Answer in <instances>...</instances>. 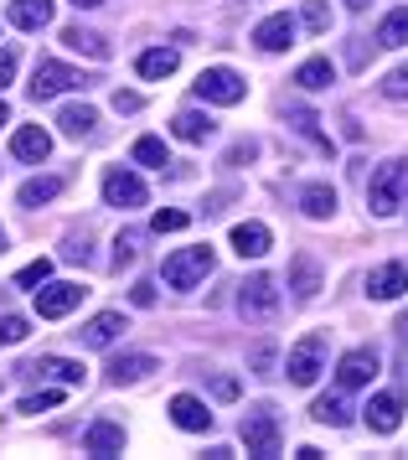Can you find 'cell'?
I'll return each instance as SVG.
<instances>
[{
	"mask_svg": "<svg viewBox=\"0 0 408 460\" xmlns=\"http://www.w3.org/2000/svg\"><path fill=\"white\" fill-rule=\"evenodd\" d=\"M83 84H88V78H83L78 67L41 58V63H37V78H31V99H52V93H67V88H83Z\"/></svg>",
	"mask_w": 408,
	"mask_h": 460,
	"instance_id": "52a82bcc",
	"label": "cell"
},
{
	"mask_svg": "<svg viewBox=\"0 0 408 460\" xmlns=\"http://www.w3.org/2000/svg\"><path fill=\"white\" fill-rule=\"evenodd\" d=\"M217 398H238V383L233 377H217Z\"/></svg>",
	"mask_w": 408,
	"mask_h": 460,
	"instance_id": "f6af8a7d",
	"label": "cell"
},
{
	"mask_svg": "<svg viewBox=\"0 0 408 460\" xmlns=\"http://www.w3.org/2000/svg\"><path fill=\"white\" fill-rule=\"evenodd\" d=\"M310 419H315V424H331V429H336V424H347V403H341V398H315Z\"/></svg>",
	"mask_w": 408,
	"mask_h": 460,
	"instance_id": "4dcf8cb0",
	"label": "cell"
},
{
	"mask_svg": "<svg viewBox=\"0 0 408 460\" xmlns=\"http://www.w3.org/2000/svg\"><path fill=\"white\" fill-rule=\"evenodd\" d=\"M176 63H182V58H176V52H171V47H150V52H140V78H171V73H176Z\"/></svg>",
	"mask_w": 408,
	"mask_h": 460,
	"instance_id": "cb8c5ba5",
	"label": "cell"
},
{
	"mask_svg": "<svg viewBox=\"0 0 408 460\" xmlns=\"http://www.w3.org/2000/svg\"><path fill=\"white\" fill-rule=\"evenodd\" d=\"M362 419H368V429H377V435H393V429H398V419H404V398H398V394L368 398Z\"/></svg>",
	"mask_w": 408,
	"mask_h": 460,
	"instance_id": "8fae6325",
	"label": "cell"
},
{
	"mask_svg": "<svg viewBox=\"0 0 408 460\" xmlns=\"http://www.w3.org/2000/svg\"><path fill=\"white\" fill-rule=\"evenodd\" d=\"M321 357H326V341H321L315 332L300 336V341H295V352H289V362H285L289 383H295V388H310V383L321 377Z\"/></svg>",
	"mask_w": 408,
	"mask_h": 460,
	"instance_id": "8992f818",
	"label": "cell"
},
{
	"mask_svg": "<svg viewBox=\"0 0 408 460\" xmlns=\"http://www.w3.org/2000/svg\"><path fill=\"white\" fill-rule=\"evenodd\" d=\"M58 191H62V176H37V181L21 187V208H41V202H52Z\"/></svg>",
	"mask_w": 408,
	"mask_h": 460,
	"instance_id": "4316f807",
	"label": "cell"
},
{
	"mask_svg": "<svg viewBox=\"0 0 408 460\" xmlns=\"http://www.w3.org/2000/svg\"><path fill=\"white\" fill-rule=\"evenodd\" d=\"M83 285H73V279H62V285H47V290H37V315L41 321H58V315L78 311L83 305Z\"/></svg>",
	"mask_w": 408,
	"mask_h": 460,
	"instance_id": "ba28073f",
	"label": "cell"
},
{
	"mask_svg": "<svg viewBox=\"0 0 408 460\" xmlns=\"http://www.w3.org/2000/svg\"><path fill=\"white\" fill-rule=\"evenodd\" d=\"M244 93H248V84L233 67H207L197 78V99L202 104H244Z\"/></svg>",
	"mask_w": 408,
	"mask_h": 460,
	"instance_id": "5b68a950",
	"label": "cell"
},
{
	"mask_svg": "<svg viewBox=\"0 0 408 460\" xmlns=\"http://www.w3.org/2000/svg\"><path fill=\"white\" fill-rule=\"evenodd\" d=\"M377 352L372 347H357V352H347L341 357V367H336V377H341V388H368L372 377H377Z\"/></svg>",
	"mask_w": 408,
	"mask_h": 460,
	"instance_id": "30bf717a",
	"label": "cell"
},
{
	"mask_svg": "<svg viewBox=\"0 0 408 460\" xmlns=\"http://www.w3.org/2000/svg\"><path fill=\"white\" fill-rule=\"evenodd\" d=\"M62 135H73V140H83V135H93V125H99V114H93V109L88 104H67L62 109Z\"/></svg>",
	"mask_w": 408,
	"mask_h": 460,
	"instance_id": "d4e9b609",
	"label": "cell"
},
{
	"mask_svg": "<svg viewBox=\"0 0 408 460\" xmlns=\"http://www.w3.org/2000/svg\"><path fill=\"white\" fill-rule=\"evenodd\" d=\"M244 445H248V456H259V460H274L279 450H285V435H279V419L269 414V409H253V414L244 419Z\"/></svg>",
	"mask_w": 408,
	"mask_h": 460,
	"instance_id": "7a4b0ae2",
	"label": "cell"
},
{
	"mask_svg": "<svg viewBox=\"0 0 408 460\" xmlns=\"http://www.w3.org/2000/svg\"><path fill=\"white\" fill-rule=\"evenodd\" d=\"M300 208H306L310 217H331V212H336V191L331 187H306L300 191Z\"/></svg>",
	"mask_w": 408,
	"mask_h": 460,
	"instance_id": "f546056e",
	"label": "cell"
},
{
	"mask_svg": "<svg viewBox=\"0 0 408 460\" xmlns=\"http://www.w3.org/2000/svg\"><path fill=\"white\" fill-rule=\"evenodd\" d=\"M73 5H78V11H93V5H103V0H73Z\"/></svg>",
	"mask_w": 408,
	"mask_h": 460,
	"instance_id": "bcb514c9",
	"label": "cell"
},
{
	"mask_svg": "<svg viewBox=\"0 0 408 460\" xmlns=\"http://www.w3.org/2000/svg\"><path fill=\"white\" fill-rule=\"evenodd\" d=\"M114 249H120V253H114V264H120V270H124V264H135V253H140V233H120V243H114Z\"/></svg>",
	"mask_w": 408,
	"mask_h": 460,
	"instance_id": "d590c367",
	"label": "cell"
},
{
	"mask_svg": "<svg viewBox=\"0 0 408 460\" xmlns=\"http://www.w3.org/2000/svg\"><path fill=\"white\" fill-rule=\"evenodd\" d=\"M21 373H31V377H62V383H73V388H78V383H83V362H67V357H41V362L21 367Z\"/></svg>",
	"mask_w": 408,
	"mask_h": 460,
	"instance_id": "44dd1931",
	"label": "cell"
},
{
	"mask_svg": "<svg viewBox=\"0 0 408 460\" xmlns=\"http://www.w3.org/2000/svg\"><path fill=\"white\" fill-rule=\"evenodd\" d=\"M383 93H388V99H408V67L388 73V84H383Z\"/></svg>",
	"mask_w": 408,
	"mask_h": 460,
	"instance_id": "ab89813d",
	"label": "cell"
},
{
	"mask_svg": "<svg viewBox=\"0 0 408 460\" xmlns=\"http://www.w3.org/2000/svg\"><path fill=\"white\" fill-rule=\"evenodd\" d=\"M269 243H274V233H269L264 223H238V228H233V253H238V259H264Z\"/></svg>",
	"mask_w": 408,
	"mask_h": 460,
	"instance_id": "9a60e30c",
	"label": "cell"
},
{
	"mask_svg": "<svg viewBox=\"0 0 408 460\" xmlns=\"http://www.w3.org/2000/svg\"><path fill=\"white\" fill-rule=\"evenodd\" d=\"M135 161H140V166H171V161H165V146L155 140V135L135 140Z\"/></svg>",
	"mask_w": 408,
	"mask_h": 460,
	"instance_id": "1f68e13d",
	"label": "cell"
},
{
	"mask_svg": "<svg viewBox=\"0 0 408 460\" xmlns=\"http://www.w3.org/2000/svg\"><path fill=\"white\" fill-rule=\"evenodd\" d=\"M165 285L171 290H197V279H207L212 274V249H182L165 259Z\"/></svg>",
	"mask_w": 408,
	"mask_h": 460,
	"instance_id": "3957f363",
	"label": "cell"
},
{
	"mask_svg": "<svg viewBox=\"0 0 408 460\" xmlns=\"http://www.w3.org/2000/svg\"><path fill=\"white\" fill-rule=\"evenodd\" d=\"M26 315H0V347H16V341H26Z\"/></svg>",
	"mask_w": 408,
	"mask_h": 460,
	"instance_id": "d6a6232c",
	"label": "cell"
},
{
	"mask_svg": "<svg viewBox=\"0 0 408 460\" xmlns=\"http://www.w3.org/2000/svg\"><path fill=\"white\" fill-rule=\"evenodd\" d=\"M253 42L264 47V52H285V47L295 42V22H289V16H269V22H259Z\"/></svg>",
	"mask_w": 408,
	"mask_h": 460,
	"instance_id": "d6986e66",
	"label": "cell"
},
{
	"mask_svg": "<svg viewBox=\"0 0 408 460\" xmlns=\"http://www.w3.org/2000/svg\"><path fill=\"white\" fill-rule=\"evenodd\" d=\"M306 26H310V31H326V26H331V11L321 5V0H310V5H306Z\"/></svg>",
	"mask_w": 408,
	"mask_h": 460,
	"instance_id": "f35d334b",
	"label": "cell"
},
{
	"mask_svg": "<svg viewBox=\"0 0 408 460\" xmlns=\"http://www.w3.org/2000/svg\"><path fill=\"white\" fill-rule=\"evenodd\" d=\"M238 311H244V321H274L279 315V290L269 274H253L238 285Z\"/></svg>",
	"mask_w": 408,
	"mask_h": 460,
	"instance_id": "277c9868",
	"label": "cell"
},
{
	"mask_svg": "<svg viewBox=\"0 0 408 460\" xmlns=\"http://www.w3.org/2000/svg\"><path fill=\"white\" fill-rule=\"evenodd\" d=\"M295 84L315 93V88H331V84H336V73H331V63H326V58H310V63L300 67V73H295Z\"/></svg>",
	"mask_w": 408,
	"mask_h": 460,
	"instance_id": "83f0119b",
	"label": "cell"
},
{
	"mask_svg": "<svg viewBox=\"0 0 408 460\" xmlns=\"http://www.w3.org/2000/svg\"><path fill=\"white\" fill-rule=\"evenodd\" d=\"M171 419H176V429H191V435L212 429L207 403H202V398H191V394H176V398H171Z\"/></svg>",
	"mask_w": 408,
	"mask_h": 460,
	"instance_id": "7c38bea8",
	"label": "cell"
},
{
	"mask_svg": "<svg viewBox=\"0 0 408 460\" xmlns=\"http://www.w3.org/2000/svg\"><path fill=\"white\" fill-rule=\"evenodd\" d=\"M135 305H155V285H145L140 279V285H135Z\"/></svg>",
	"mask_w": 408,
	"mask_h": 460,
	"instance_id": "ee69618b",
	"label": "cell"
},
{
	"mask_svg": "<svg viewBox=\"0 0 408 460\" xmlns=\"http://www.w3.org/2000/svg\"><path fill=\"white\" fill-rule=\"evenodd\" d=\"M83 450H88V456H120L124 450V429L114 424V419H99V424H88Z\"/></svg>",
	"mask_w": 408,
	"mask_h": 460,
	"instance_id": "5bb4252c",
	"label": "cell"
},
{
	"mask_svg": "<svg viewBox=\"0 0 408 460\" xmlns=\"http://www.w3.org/2000/svg\"><path fill=\"white\" fill-rule=\"evenodd\" d=\"M58 403H62V394H52V388H41V394L21 398V414H41V409H58Z\"/></svg>",
	"mask_w": 408,
	"mask_h": 460,
	"instance_id": "e575fe53",
	"label": "cell"
},
{
	"mask_svg": "<svg viewBox=\"0 0 408 460\" xmlns=\"http://www.w3.org/2000/svg\"><path fill=\"white\" fill-rule=\"evenodd\" d=\"M377 47H408V5L393 11L388 22L377 26Z\"/></svg>",
	"mask_w": 408,
	"mask_h": 460,
	"instance_id": "f1b7e54d",
	"label": "cell"
},
{
	"mask_svg": "<svg viewBox=\"0 0 408 460\" xmlns=\"http://www.w3.org/2000/svg\"><path fill=\"white\" fill-rule=\"evenodd\" d=\"M408 161H388V166H377V176L368 181V208L372 217H393L398 208H408Z\"/></svg>",
	"mask_w": 408,
	"mask_h": 460,
	"instance_id": "6da1fadb",
	"label": "cell"
},
{
	"mask_svg": "<svg viewBox=\"0 0 408 460\" xmlns=\"http://www.w3.org/2000/svg\"><path fill=\"white\" fill-rule=\"evenodd\" d=\"M408 290V270L404 264H383V270L368 274V295L372 300H398Z\"/></svg>",
	"mask_w": 408,
	"mask_h": 460,
	"instance_id": "2e32d148",
	"label": "cell"
},
{
	"mask_svg": "<svg viewBox=\"0 0 408 460\" xmlns=\"http://www.w3.org/2000/svg\"><path fill=\"white\" fill-rule=\"evenodd\" d=\"M398 332H408V315H404V321H398Z\"/></svg>",
	"mask_w": 408,
	"mask_h": 460,
	"instance_id": "681fc988",
	"label": "cell"
},
{
	"mask_svg": "<svg viewBox=\"0 0 408 460\" xmlns=\"http://www.w3.org/2000/svg\"><path fill=\"white\" fill-rule=\"evenodd\" d=\"M47 22H52V0H16L11 5V26H21V31H41Z\"/></svg>",
	"mask_w": 408,
	"mask_h": 460,
	"instance_id": "ffe728a7",
	"label": "cell"
},
{
	"mask_svg": "<svg viewBox=\"0 0 408 460\" xmlns=\"http://www.w3.org/2000/svg\"><path fill=\"white\" fill-rule=\"evenodd\" d=\"M47 150H52V135L41 125H21L16 135H11V155H16V161H47Z\"/></svg>",
	"mask_w": 408,
	"mask_h": 460,
	"instance_id": "4fadbf2b",
	"label": "cell"
},
{
	"mask_svg": "<svg viewBox=\"0 0 408 460\" xmlns=\"http://www.w3.org/2000/svg\"><path fill=\"white\" fill-rule=\"evenodd\" d=\"M16 78V52H0V88Z\"/></svg>",
	"mask_w": 408,
	"mask_h": 460,
	"instance_id": "b9f144b4",
	"label": "cell"
},
{
	"mask_svg": "<svg viewBox=\"0 0 408 460\" xmlns=\"http://www.w3.org/2000/svg\"><path fill=\"white\" fill-rule=\"evenodd\" d=\"M150 373H161V362L155 357H114L109 362V383H140V377H150Z\"/></svg>",
	"mask_w": 408,
	"mask_h": 460,
	"instance_id": "ac0fdd59",
	"label": "cell"
},
{
	"mask_svg": "<svg viewBox=\"0 0 408 460\" xmlns=\"http://www.w3.org/2000/svg\"><path fill=\"white\" fill-rule=\"evenodd\" d=\"M289 290L300 295V300H310V295L321 290V270H315V259H310V253H295V270H289Z\"/></svg>",
	"mask_w": 408,
	"mask_h": 460,
	"instance_id": "603a6c76",
	"label": "cell"
},
{
	"mask_svg": "<svg viewBox=\"0 0 408 460\" xmlns=\"http://www.w3.org/2000/svg\"><path fill=\"white\" fill-rule=\"evenodd\" d=\"M47 274H52V259H37V264H26V270L16 274V285L31 290V285H47Z\"/></svg>",
	"mask_w": 408,
	"mask_h": 460,
	"instance_id": "836d02e7",
	"label": "cell"
},
{
	"mask_svg": "<svg viewBox=\"0 0 408 460\" xmlns=\"http://www.w3.org/2000/svg\"><path fill=\"white\" fill-rule=\"evenodd\" d=\"M5 119H11V109H5V104H0V125H5Z\"/></svg>",
	"mask_w": 408,
	"mask_h": 460,
	"instance_id": "c3c4849f",
	"label": "cell"
},
{
	"mask_svg": "<svg viewBox=\"0 0 408 460\" xmlns=\"http://www.w3.org/2000/svg\"><path fill=\"white\" fill-rule=\"evenodd\" d=\"M140 104H145L140 93H124V88H120V93H114V109H120V114H135V109H140Z\"/></svg>",
	"mask_w": 408,
	"mask_h": 460,
	"instance_id": "60d3db41",
	"label": "cell"
},
{
	"mask_svg": "<svg viewBox=\"0 0 408 460\" xmlns=\"http://www.w3.org/2000/svg\"><path fill=\"white\" fill-rule=\"evenodd\" d=\"M0 253H5V233H0Z\"/></svg>",
	"mask_w": 408,
	"mask_h": 460,
	"instance_id": "f907efd6",
	"label": "cell"
},
{
	"mask_svg": "<svg viewBox=\"0 0 408 460\" xmlns=\"http://www.w3.org/2000/svg\"><path fill=\"white\" fill-rule=\"evenodd\" d=\"M244 161H253V140H244V146H233V155H227V166H244Z\"/></svg>",
	"mask_w": 408,
	"mask_h": 460,
	"instance_id": "7bdbcfd3",
	"label": "cell"
},
{
	"mask_svg": "<svg viewBox=\"0 0 408 460\" xmlns=\"http://www.w3.org/2000/svg\"><path fill=\"white\" fill-rule=\"evenodd\" d=\"M103 202H109V208H145V181L140 176H129V171H109V176H103Z\"/></svg>",
	"mask_w": 408,
	"mask_h": 460,
	"instance_id": "9c48e42d",
	"label": "cell"
},
{
	"mask_svg": "<svg viewBox=\"0 0 408 460\" xmlns=\"http://www.w3.org/2000/svg\"><path fill=\"white\" fill-rule=\"evenodd\" d=\"M347 5H351V11H368L372 0H347Z\"/></svg>",
	"mask_w": 408,
	"mask_h": 460,
	"instance_id": "7dc6e473",
	"label": "cell"
},
{
	"mask_svg": "<svg viewBox=\"0 0 408 460\" xmlns=\"http://www.w3.org/2000/svg\"><path fill=\"white\" fill-rule=\"evenodd\" d=\"M253 373L274 377V341H259V347H253Z\"/></svg>",
	"mask_w": 408,
	"mask_h": 460,
	"instance_id": "74e56055",
	"label": "cell"
},
{
	"mask_svg": "<svg viewBox=\"0 0 408 460\" xmlns=\"http://www.w3.org/2000/svg\"><path fill=\"white\" fill-rule=\"evenodd\" d=\"M186 223H191V217H186V212H176V208H171V212H155V223H150V228H155V233H182Z\"/></svg>",
	"mask_w": 408,
	"mask_h": 460,
	"instance_id": "8d00e7d4",
	"label": "cell"
},
{
	"mask_svg": "<svg viewBox=\"0 0 408 460\" xmlns=\"http://www.w3.org/2000/svg\"><path fill=\"white\" fill-rule=\"evenodd\" d=\"M176 140H186V146H202V140H212V119H207V114H197V109H186V114H176Z\"/></svg>",
	"mask_w": 408,
	"mask_h": 460,
	"instance_id": "7402d4cb",
	"label": "cell"
},
{
	"mask_svg": "<svg viewBox=\"0 0 408 460\" xmlns=\"http://www.w3.org/2000/svg\"><path fill=\"white\" fill-rule=\"evenodd\" d=\"M62 42L73 47V52H88V58H109V42H103L99 31H83V26H67Z\"/></svg>",
	"mask_w": 408,
	"mask_h": 460,
	"instance_id": "484cf974",
	"label": "cell"
},
{
	"mask_svg": "<svg viewBox=\"0 0 408 460\" xmlns=\"http://www.w3.org/2000/svg\"><path fill=\"white\" fill-rule=\"evenodd\" d=\"M120 332H124V315L120 311H103V315H93V321L78 332V341H83V347H109Z\"/></svg>",
	"mask_w": 408,
	"mask_h": 460,
	"instance_id": "e0dca14e",
	"label": "cell"
}]
</instances>
